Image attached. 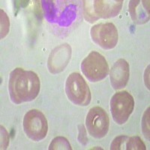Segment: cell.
<instances>
[{
  "label": "cell",
  "mask_w": 150,
  "mask_h": 150,
  "mask_svg": "<svg viewBox=\"0 0 150 150\" xmlns=\"http://www.w3.org/2000/svg\"><path fill=\"white\" fill-rule=\"evenodd\" d=\"M71 56V48L68 44L56 47L50 53L47 66L50 72L53 74L62 71L68 65Z\"/></svg>",
  "instance_id": "9c48e42d"
},
{
  "label": "cell",
  "mask_w": 150,
  "mask_h": 150,
  "mask_svg": "<svg viewBox=\"0 0 150 150\" xmlns=\"http://www.w3.org/2000/svg\"><path fill=\"white\" fill-rule=\"evenodd\" d=\"M134 108V99L127 91L115 93L110 100V111L112 119L118 125L128 121Z\"/></svg>",
  "instance_id": "8992f818"
},
{
  "label": "cell",
  "mask_w": 150,
  "mask_h": 150,
  "mask_svg": "<svg viewBox=\"0 0 150 150\" xmlns=\"http://www.w3.org/2000/svg\"><path fill=\"white\" fill-rule=\"evenodd\" d=\"M83 74L90 82L104 80L109 73V65L104 56L98 52L92 51L81 62Z\"/></svg>",
  "instance_id": "277c9868"
},
{
  "label": "cell",
  "mask_w": 150,
  "mask_h": 150,
  "mask_svg": "<svg viewBox=\"0 0 150 150\" xmlns=\"http://www.w3.org/2000/svg\"><path fill=\"white\" fill-rule=\"evenodd\" d=\"M125 149L127 150H146L145 143H143L140 137L134 136L128 137L125 145Z\"/></svg>",
  "instance_id": "4fadbf2b"
},
{
  "label": "cell",
  "mask_w": 150,
  "mask_h": 150,
  "mask_svg": "<svg viewBox=\"0 0 150 150\" xmlns=\"http://www.w3.org/2000/svg\"><path fill=\"white\" fill-rule=\"evenodd\" d=\"M123 0H88L83 2V16L93 23L99 19L115 17L120 12Z\"/></svg>",
  "instance_id": "7a4b0ae2"
},
{
  "label": "cell",
  "mask_w": 150,
  "mask_h": 150,
  "mask_svg": "<svg viewBox=\"0 0 150 150\" xmlns=\"http://www.w3.org/2000/svg\"><path fill=\"white\" fill-rule=\"evenodd\" d=\"M40 88L39 77L33 71L16 68L9 75L8 92L14 104H21L35 100L39 94Z\"/></svg>",
  "instance_id": "6da1fadb"
},
{
  "label": "cell",
  "mask_w": 150,
  "mask_h": 150,
  "mask_svg": "<svg viewBox=\"0 0 150 150\" xmlns=\"http://www.w3.org/2000/svg\"><path fill=\"white\" fill-rule=\"evenodd\" d=\"M79 128V136L78 140L80 143H82L83 145H86L88 142V138L86 137V131L83 125H80L78 126Z\"/></svg>",
  "instance_id": "ac0fdd59"
},
{
  "label": "cell",
  "mask_w": 150,
  "mask_h": 150,
  "mask_svg": "<svg viewBox=\"0 0 150 150\" xmlns=\"http://www.w3.org/2000/svg\"><path fill=\"white\" fill-rule=\"evenodd\" d=\"M129 137L126 135H120L116 137L114 140H112L110 144V149L112 150H121L125 149V145Z\"/></svg>",
  "instance_id": "9a60e30c"
},
{
  "label": "cell",
  "mask_w": 150,
  "mask_h": 150,
  "mask_svg": "<svg viewBox=\"0 0 150 150\" xmlns=\"http://www.w3.org/2000/svg\"><path fill=\"white\" fill-rule=\"evenodd\" d=\"M86 126L89 134L95 138L100 139L105 137L110 127L108 112L100 107L91 108L86 118Z\"/></svg>",
  "instance_id": "52a82bcc"
},
{
  "label": "cell",
  "mask_w": 150,
  "mask_h": 150,
  "mask_svg": "<svg viewBox=\"0 0 150 150\" xmlns=\"http://www.w3.org/2000/svg\"><path fill=\"white\" fill-rule=\"evenodd\" d=\"M92 41L104 50H111L117 45L119 40L118 30L112 23H101L90 29Z\"/></svg>",
  "instance_id": "ba28073f"
},
{
  "label": "cell",
  "mask_w": 150,
  "mask_h": 150,
  "mask_svg": "<svg viewBox=\"0 0 150 150\" xmlns=\"http://www.w3.org/2000/svg\"><path fill=\"white\" fill-rule=\"evenodd\" d=\"M50 150L56 149H68L71 150L70 143L64 137H56L51 141L49 146Z\"/></svg>",
  "instance_id": "7c38bea8"
},
{
  "label": "cell",
  "mask_w": 150,
  "mask_h": 150,
  "mask_svg": "<svg viewBox=\"0 0 150 150\" xmlns=\"http://www.w3.org/2000/svg\"><path fill=\"white\" fill-rule=\"evenodd\" d=\"M65 92L68 98L78 106H87L92 98L89 86L82 75L77 72L71 73L67 77Z\"/></svg>",
  "instance_id": "3957f363"
},
{
  "label": "cell",
  "mask_w": 150,
  "mask_h": 150,
  "mask_svg": "<svg viewBox=\"0 0 150 150\" xmlns=\"http://www.w3.org/2000/svg\"><path fill=\"white\" fill-rule=\"evenodd\" d=\"M23 126L26 136L33 141L45 139L47 134V120L44 113L38 110H30L26 112L23 117Z\"/></svg>",
  "instance_id": "5b68a950"
},
{
  "label": "cell",
  "mask_w": 150,
  "mask_h": 150,
  "mask_svg": "<svg viewBox=\"0 0 150 150\" xmlns=\"http://www.w3.org/2000/svg\"><path fill=\"white\" fill-rule=\"evenodd\" d=\"M129 13L134 23L143 24L149 20V1H130Z\"/></svg>",
  "instance_id": "8fae6325"
},
{
  "label": "cell",
  "mask_w": 150,
  "mask_h": 150,
  "mask_svg": "<svg viewBox=\"0 0 150 150\" xmlns=\"http://www.w3.org/2000/svg\"><path fill=\"white\" fill-rule=\"evenodd\" d=\"M1 12V39L4 38L7 35L9 32V28H10V21L8 15L2 9L0 10Z\"/></svg>",
  "instance_id": "5bb4252c"
},
{
  "label": "cell",
  "mask_w": 150,
  "mask_h": 150,
  "mask_svg": "<svg viewBox=\"0 0 150 150\" xmlns=\"http://www.w3.org/2000/svg\"><path fill=\"white\" fill-rule=\"evenodd\" d=\"M130 67L126 60L120 59L115 62L110 71V80L112 88L120 90L126 86L129 80Z\"/></svg>",
  "instance_id": "30bf717a"
},
{
  "label": "cell",
  "mask_w": 150,
  "mask_h": 150,
  "mask_svg": "<svg viewBox=\"0 0 150 150\" xmlns=\"http://www.w3.org/2000/svg\"><path fill=\"white\" fill-rule=\"evenodd\" d=\"M1 149H6L9 144V134L2 125H1Z\"/></svg>",
  "instance_id": "e0dca14e"
},
{
  "label": "cell",
  "mask_w": 150,
  "mask_h": 150,
  "mask_svg": "<svg viewBox=\"0 0 150 150\" xmlns=\"http://www.w3.org/2000/svg\"><path fill=\"white\" fill-rule=\"evenodd\" d=\"M142 129L143 133L146 139H149V108H147L144 112L142 120Z\"/></svg>",
  "instance_id": "2e32d148"
}]
</instances>
